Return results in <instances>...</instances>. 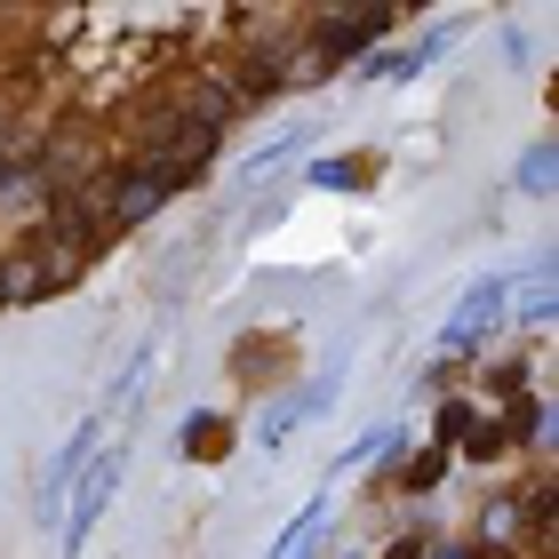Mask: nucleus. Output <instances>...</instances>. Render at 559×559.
<instances>
[{"label": "nucleus", "instance_id": "1", "mask_svg": "<svg viewBox=\"0 0 559 559\" xmlns=\"http://www.w3.org/2000/svg\"><path fill=\"white\" fill-rule=\"evenodd\" d=\"M176 185H185V176L160 168V160H144V168H129V176H112V185H105V224H144Z\"/></svg>", "mask_w": 559, "mask_h": 559}, {"label": "nucleus", "instance_id": "2", "mask_svg": "<svg viewBox=\"0 0 559 559\" xmlns=\"http://www.w3.org/2000/svg\"><path fill=\"white\" fill-rule=\"evenodd\" d=\"M120 472H129V455H96V464H88V479H81V488H72V512H64V544H81L88 536V527L96 520H105V503L120 496Z\"/></svg>", "mask_w": 559, "mask_h": 559}, {"label": "nucleus", "instance_id": "3", "mask_svg": "<svg viewBox=\"0 0 559 559\" xmlns=\"http://www.w3.org/2000/svg\"><path fill=\"white\" fill-rule=\"evenodd\" d=\"M503 304H512V288H503V280H479V288L464 296V312L448 320V336H440V344H448V352H464V344L479 336V328H488V320L503 312Z\"/></svg>", "mask_w": 559, "mask_h": 559}, {"label": "nucleus", "instance_id": "4", "mask_svg": "<svg viewBox=\"0 0 559 559\" xmlns=\"http://www.w3.org/2000/svg\"><path fill=\"white\" fill-rule=\"evenodd\" d=\"M376 33H384V9H352V16H328V57H352V48H368ZM328 57L312 72H328Z\"/></svg>", "mask_w": 559, "mask_h": 559}, {"label": "nucleus", "instance_id": "5", "mask_svg": "<svg viewBox=\"0 0 559 559\" xmlns=\"http://www.w3.org/2000/svg\"><path fill=\"white\" fill-rule=\"evenodd\" d=\"M304 416H312V400H280V408L264 416V448H280V440H288V424H304Z\"/></svg>", "mask_w": 559, "mask_h": 559}, {"label": "nucleus", "instance_id": "6", "mask_svg": "<svg viewBox=\"0 0 559 559\" xmlns=\"http://www.w3.org/2000/svg\"><path fill=\"white\" fill-rule=\"evenodd\" d=\"M360 176H368V160H320V168H312V185H336V192H352Z\"/></svg>", "mask_w": 559, "mask_h": 559}, {"label": "nucleus", "instance_id": "7", "mask_svg": "<svg viewBox=\"0 0 559 559\" xmlns=\"http://www.w3.org/2000/svg\"><path fill=\"white\" fill-rule=\"evenodd\" d=\"M520 185H527V192H551V144H536V152L520 160Z\"/></svg>", "mask_w": 559, "mask_h": 559}, {"label": "nucleus", "instance_id": "8", "mask_svg": "<svg viewBox=\"0 0 559 559\" xmlns=\"http://www.w3.org/2000/svg\"><path fill=\"white\" fill-rule=\"evenodd\" d=\"M192 455H216L224 448V416H192V440H185Z\"/></svg>", "mask_w": 559, "mask_h": 559}, {"label": "nucleus", "instance_id": "9", "mask_svg": "<svg viewBox=\"0 0 559 559\" xmlns=\"http://www.w3.org/2000/svg\"><path fill=\"white\" fill-rule=\"evenodd\" d=\"M408 488H416V496L440 488V455H416V464H408Z\"/></svg>", "mask_w": 559, "mask_h": 559}, {"label": "nucleus", "instance_id": "10", "mask_svg": "<svg viewBox=\"0 0 559 559\" xmlns=\"http://www.w3.org/2000/svg\"><path fill=\"white\" fill-rule=\"evenodd\" d=\"M392 559H424V544H400V551H392Z\"/></svg>", "mask_w": 559, "mask_h": 559}]
</instances>
